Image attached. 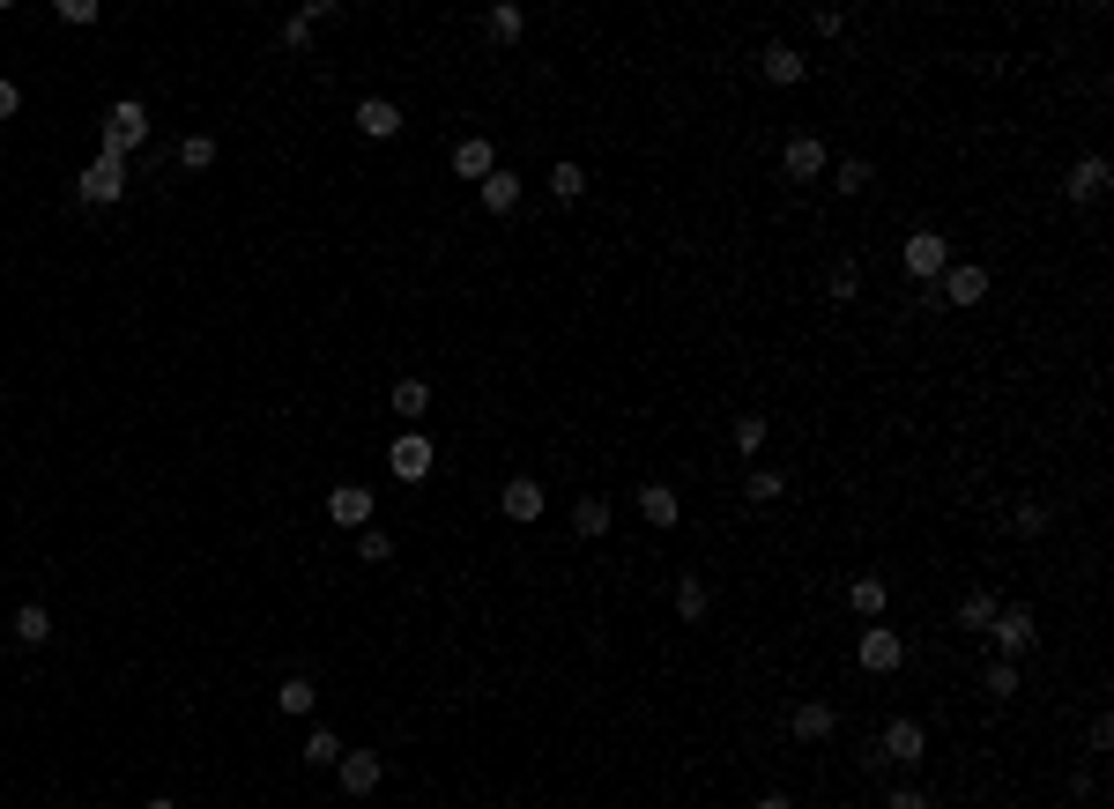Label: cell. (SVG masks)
<instances>
[{"instance_id":"obj_1","label":"cell","mask_w":1114,"mask_h":809,"mask_svg":"<svg viewBox=\"0 0 1114 809\" xmlns=\"http://www.w3.org/2000/svg\"><path fill=\"white\" fill-rule=\"evenodd\" d=\"M142 142H149V104L142 98L104 104V156H134Z\"/></svg>"},{"instance_id":"obj_2","label":"cell","mask_w":1114,"mask_h":809,"mask_svg":"<svg viewBox=\"0 0 1114 809\" xmlns=\"http://www.w3.org/2000/svg\"><path fill=\"white\" fill-rule=\"evenodd\" d=\"M989 638L1003 646V662H1018V654H1033L1040 624H1033V610H1025V602H1003V610H995V624H989Z\"/></svg>"},{"instance_id":"obj_3","label":"cell","mask_w":1114,"mask_h":809,"mask_svg":"<svg viewBox=\"0 0 1114 809\" xmlns=\"http://www.w3.org/2000/svg\"><path fill=\"white\" fill-rule=\"evenodd\" d=\"M120 194H126V156H90V164H82V201H90V208H112Z\"/></svg>"},{"instance_id":"obj_4","label":"cell","mask_w":1114,"mask_h":809,"mask_svg":"<svg viewBox=\"0 0 1114 809\" xmlns=\"http://www.w3.org/2000/svg\"><path fill=\"white\" fill-rule=\"evenodd\" d=\"M1107 186H1114V164H1107V156H1077V164H1070V178H1063L1070 208H1092V201H1107Z\"/></svg>"},{"instance_id":"obj_5","label":"cell","mask_w":1114,"mask_h":809,"mask_svg":"<svg viewBox=\"0 0 1114 809\" xmlns=\"http://www.w3.org/2000/svg\"><path fill=\"white\" fill-rule=\"evenodd\" d=\"M899 260H907V275H914V283H943V268H951V246H943V231H914Z\"/></svg>"},{"instance_id":"obj_6","label":"cell","mask_w":1114,"mask_h":809,"mask_svg":"<svg viewBox=\"0 0 1114 809\" xmlns=\"http://www.w3.org/2000/svg\"><path fill=\"white\" fill-rule=\"evenodd\" d=\"M431 461H439V446L423 439V431H401V439L387 446V468H395L401 483H423V475H431Z\"/></svg>"},{"instance_id":"obj_7","label":"cell","mask_w":1114,"mask_h":809,"mask_svg":"<svg viewBox=\"0 0 1114 809\" xmlns=\"http://www.w3.org/2000/svg\"><path fill=\"white\" fill-rule=\"evenodd\" d=\"M371 513H379V505H371L365 483H335V491H327V520H335V528H349V535H365Z\"/></svg>"},{"instance_id":"obj_8","label":"cell","mask_w":1114,"mask_h":809,"mask_svg":"<svg viewBox=\"0 0 1114 809\" xmlns=\"http://www.w3.org/2000/svg\"><path fill=\"white\" fill-rule=\"evenodd\" d=\"M877 758H885V765H921V758H929V736H921V720H891L885 736H877Z\"/></svg>"},{"instance_id":"obj_9","label":"cell","mask_w":1114,"mask_h":809,"mask_svg":"<svg viewBox=\"0 0 1114 809\" xmlns=\"http://www.w3.org/2000/svg\"><path fill=\"white\" fill-rule=\"evenodd\" d=\"M780 172H788V178H825V172H832V149L817 142V134H795V142L780 149Z\"/></svg>"},{"instance_id":"obj_10","label":"cell","mask_w":1114,"mask_h":809,"mask_svg":"<svg viewBox=\"0 0 1114 809\" xmlns=\"http://www.w3.org/2000/svg\"><path fill=\"white\" fill-rule=\"evenodd\" d=\"M855 662H862L869 676H891V668L907 662V638H899V632H885V624H877V632H862V646H855Z\"/></svg>"},{"instance_id":"obj_11","label":"cell","mask_w":1114,"mask_h":809,"mask_svg":"<svg viewBox=\"0 0 1114 809\" xmlns=\"http://www.w3.org/2000/svg\"><path fill=\"white\" fill-rule=\"evenodd\" d=\"M446 164H453V178H469V186H483V178L498 172V149L483 142V134H469V142H453V156H446Z\"/></svg>"},{"instance_id":"obj_12","label":"cell","mask_w":1114,"mask_h":809,"mask_svg":"<svg viewBox=\"0 0 1114 809\" xmlns=\"http://www.w3.org/2000/svg\"><path fill=\"white\" fill-rule=\"evenodd\" d=\"M357 134H365V142H395L401 134V104L395 98H357Z\"/></svg>"},{"instance_id":"obj_13","label":"cell","mask_w":1114,"mask_h":809,"mask_svg":"<svg viewBox=\"0 0 1114 809\" xmlns=\"http://www.w3.org/2000/svg\"><path fill=\"white\" fill-rule=\"evenodd\" d=\"M335 772H343L349 795H371V787L387 780V758H379V750H343V765H335Z\"/></svg>"},{"instance_id":"obj_14","label":"cell","mask_w":1114,"mask_h":809,"mask_svg":"<svg viewBox=\"0 0 1114 809\" xmlns=\"http://www.w3.org/2000/svg\"><path fill=\"white\" fill-rule=\"evenodd\" d=\"M498 513H505V520H520V528H528V520L543 513V483H535V475H513V483L498 491Z\"/></svg>"},{"instance_id":"obj_15","label":"cell","mask_w":1114,"mask_h":809,"mask_svg":"<svg viewBox=\"0 0 1114 809\" xmlns=\"http://www.w3.org/2000/svg\"><path fill=\"white\" fill-rule=\"evenodd\" d=\"M788 728H795V743H825L832 728H840V713L825 706V698H803V706L788 713Z\"/></svg>"},{"instance_id":"obj_16","label":"cell","mask_w":1114,"mask_h":809,"mask_svg":"<svg viewBox=\"0 0 1114 809\" xmlns=\"http://www.w3.org/2000/svg\"><path fill=\"white\" fill-rule=\"evenodd\" d=\"M758 68H766V82H773V90H795V82L810 74V60H803L795 45H766V52H758Z\"/></svg>"},{"instance_id":"obj_17","label":"cell","mask_w":1114,"mask_h":809,"mask_svg":"<svg viewBox=\"0 0 1114 809\" xmlns=\"http://www.w3.org/2000/svg\"><path fill=\"white\" fill-rule=\"evenodd\" d=\"M943 297H951V305H981V297H989V268H973V260L943 268Z\"/></svg>"},{"instance_id":"obj_18","label":"cell","mask_w":1114,"mask_h":809,"mask_svg":"<svg viewBox=\"0 0 1114 809\" xmlns=\"http://www.w3.org/2000/svg\"><path fill=\"white\" fill-rule=\"evenodd\" d=\"M676 616H684V624H706V616H714V587H706L698 572L676 580Z\"/></svg>"},{"instance_id":"obj_19","label":"cell","mask_w":1114,"mask_h":809,"mask_svg":"<svg viewBox=\"0 0 1114 809\" xmlns=\"http://www.w3.org/2000/svg\"><path fill=\"white\" fill-rule=\"evenodd\" d=\"M640 513L654 520V528H676V520H684V498L668 491V483H640Z\"/></svg>"},{"instance_id":"obj_20","label":"cell","mask_w":1114,"mask_h":809,"mask_svg":"<svg viewBox=\"0 0 1114 809\" xmlns=\"http://www.w3.org/2000/svg\"><path fill=\"white\" fill-rule=\"evenodd\" d=\"M8 638H16V646H45V638H52V610H45V602H23L16 624H8Z\"/></svg>"},{"instance_id":"obj_21","label":"cell","mask_w":1114,"mask_h":809,"mask_svg":"<svg viewBox=\"0 0 1114 809\" xmlns=\"http://www.w3.org/2000/svg\"><path fill=\"white\" fill-rule=\"evenodd\" d=\"M313 706H320V690H313V676H283V684H275V713H290V720H305Z\"/></svg>"},{"instance_id":"obj_22","label":"cell","mask_w":1114,"mask_h":809,"mask_svg":"<svg viewBox=\"0 0 1114 809\" xmlns=\"http://www.w3.org/2000/svg\"><path fill=\"white\" fill-rule=\"evenodd\" d=\"M387 401H395V417L409 423V431H417V423H423V409H431V387H423V379H401V387L387 393Z\"/></svg>"},{"instance_id":"obj_23","label":"cell","mask_w":1114,"mask_h":809,"mask_svg":"<svg viewBox=\"0 0 1114 809\" xmlns=\"http://www.w3.org/2000/svg\"><path fill=\"white\" fill-rule=\"evenodd\" d=\"M995 610H1003V602H995L989 587H973V594L959 602V632H989V624H995Z\"/></svg>"},{"instance_id":"obj_24","label":"cell","mask_w":1114,"mask_h":809,"mask_svg":"<svg viewBox=\"0 0 1114 809\" xmlns=\"http://www.w3.org/2000/svg\"><path fill=\"white\" fill-rule=\"evenodd\" d=\"M483 208H491V216H513V208H520V178L513 172H491V178H483Z\"/></svg>"},{"instance_id":"obj_25","label":"cell","mask_w":1114,"mask_h":809,"mask_svg":"<svg viewBox=\"0 0 1114 809\" xmlns=\"http://www.w3.org/2000/svg\"><path fill=\"white\" fill-rule=\"evenodd\" d=\"M847 602H855V616H885V602H891V587L877 580V572H862L855 587H847Z\"/></svg>"},{"instance_id":"obj_26","label":"cell","mask_w":1114,"mask_h":809,"mask_svg":"<svg viewBox=\"0 0 1114 809\" xmlns=\"http://www.w3.org/2000/svg\"><path fill=\"white\" fill-rule=\"evenodd\" d=\"M572 535H587V542H594V535H610V505H602L594 491L572 505Z\"/></svg>"},{"instance_id":"obj_27","label":"cell","mask_w":1114,"mask_h":809,"mask_svg":"<svg viewBox=\"0 0 1114 809\" xmlns=\"http://www.w3.org/2000/svg\"><path fill=\"white\" fill-rule=\"evenodd\" d=\"M550 194H558V201H580V194H587V164L558 156V164H550Z\"/></svg>"},{"instance_id":"obj_28","label":"cell","mask_w":1114,"mask_h":809,"mask_svg":"<svg viewBox=\"0 0 1114 809\" xmlns=\"http://www.w3.org/2000/svg\"><path fill=\"white\" fill-rule=\"evenodd\" d=\"M483 30H491V38H498V45H513V38H520V30H528V16H520V8H513V0H498V8H491V16H483Z\"/></svg>"},{"instance_id":"obj_29","label":"cell","mask_w":1114,"mask_h":809,"mask_svg":"<svg viewBox=\"0 0 1114 809\" xmlns=\"http://www.w3.org/2000/svg\"><path fill=\"white\" fill-rule=\"evenodd\" d=\"M297 758H305V765H343V736H335V728H313Z\"/></svg>"},{"instance_id":"obj_30","label":"cell","mask_w":1114,"mask_h":809,"mask_svg":"<svg viewBox=\"0 0 1114 809\" xmlns=\"http://www.w3.org/2000/svg\"><path fill=\"white\" fill-rule=\"evenodd\" d=\"M832 178H840V194H869L877 164H869V156H840V164H832Z\"/></svg>"},{"instance_id":"obj_31","label":"cell","mask_w":1114,"mask_h":809,"mask_svg":"<svg viewBox=\"0 0 1114 809\" xmlns=\"http://www.w3.org/2000/svg\"><path fill=\"white\" fill-rule=\"evenodd\" d=\"M780 491H788V475H780V468H750V483H743V498H750V505H773Z\"/></svg>"},{"instance_id":"obj_32","label":"cell","mask_w":1114,"mask_h":809,"mask_svg":"<svg viewBox=\"0 0 1114 809\" xmlns=\"http://www.w3.org/2000/svg\"><path fill=\"white\" fill-rule=\"evenodd\" d=\"M1011 528H1018L1025 542L1047 535V505H1040V498H1018V505H1011Z\"/></svg>"},{"instance_id":"obj_33","label":"cell","mask_w":1114,"mask_h":809,"mask_svg":"<svg viewBox=\"0 0 1114 809\" xmlns=\"http://www.w3.org/2000/svg\"><path fill=\"white\" fill-rule=\"evenodd\" d=\"M766 439H773L766 417H736V453H766Z\"/></svg>"},{"instance_id":"obj_34","label":"cell","mask_w":1114,"mask_h":809,"mask_svg":"<svg viewBox=\"0 0 1114 809\" xmlns=\"http://www.w3.org/2000/svg\"><path fill=\"white\" fill-rule=\"evenodd\" d=\"M178 164H186V172H208V164H216V142H208V134H186V142H178Z\"/></svg>"},{"instance_id":"obj_35","label":"cell","mask_w":1114,"mask_h":809,"mask_svg":"<svg viewBox=\"0 0 1114 809\" xmlns=\"http://www.w3.org/2000/svg\"><path fill=\"white\" fill-rule=\"evenodd\" d=\"M981 690H989V698H1011V690H1018V662H989Z\"/></svg>"},{"instance_id":"obj_36","label":"cell","mask_w":1114,"mask_h":809,"mask_svg":"<svg viewBox=\"0 0 1114 809\" xmlns=\"http://www.w3.org/2000/svg\"><path fill=\"white\" fill-rule=\"evenodd\" d=\"M357 557H365V564H387V557H395V542L379 535V528H365V535H357Z\"/></svg>"},{"instance_id":"obj_37","label":"cell","mask_w":1114,"mask_h":809,"mask_svg":"<svg viewBox=\"0 0 1114 809\" xmlns=\"http://www.w3.org/2000/svg\"><path fill=\"white\" fill-rule=\"evenodd\" d=\"M832 297H840V305H847V297H862V268H855V260L832 268Z\"/></svg>"},{"instance_id":"obj_38","label":"cell","mask_w":1114,"mask_h":809,"mask_svg":"<svg viewBox=\"0 0 1114 809\" xmlns=\"http://www.w3.org/2000/svg\"><path fill=\"white\" fill-rule=\"evenodd\" d=\"M60 23H98V0H60Z\"/></svg>"},{"instance_id":"obj_39","label":"cell","mask_w":1114,"mask_h":809,"mask_svg":"<svg viewBox=\"0 0 1114 809\" xmlns=\"http://www.w3.org/2000/svg\"><path fill=\"white\" fill-rule=\"evenodd\" d=\"M283 45L305 52V45H313V23H305V16H290V23H283Z\"/></svg>"},{"instance_id":"obj_40","label":"cell","mask_w":1114,"mask_h":809,"mask_svg":"<svg viewBox=\"0 0 1114 809\" xmlns=\"http://www.w3.org/2000/svg\"><path fill=\"white\" fill-rule=\"evenodd\" d=\"M885 809H929V795H921V787H891Z\"/></svg>"},{"instance_id":"obj_41","label":"cell","mask_w":1114,"mask_h":809,"mask_svg":"<svg viewBox=\"0 0 1114 809\" xmlns=\"http://www.w3.org/2000/svg\"><path fill=\"white\" fill-rule=\"evenodd\" d=\"M1085 743H1092V750H1114V720H1107V713H1100V720L1085 728Z\"/></svg>"},{"instance_id":"obj_42","label":"cell","mask_w":1114,"mask_h":809,"mask_svg":"<svg viewBox=\"0 0 1114 809\" xmlns=\"http://www.w3.org/2000/svg\"><path fill=\"white\" fill-rule=\"evenodd\" d=\"M16 112H23V90H16V82L0 74V120H16Z\"/></svg>"},{"instance_id":"obj_43","label":"cell","mask_w":1114,"mask_h":809,"mask_svg":"<svg viewBox=\"0 0 1114 809\" xmlns=\"http://www.w3.org/2000/svg\"><path fill=\"white\" fill-rule=\"evenodd\" d=\"M750 809H795V802H788V795H766V802H750Z\"/></svg>"},{"instance_id":"obj_44","label":"cell","mask_w":1114,"mask_h":809,"mask_svg":"<svg viewBox=\"0 0 1114 809\" xmlns=\"http://www.w3.org/2000/svg\"><path fill=\"white\" fill-rule=\"evenodd\" d=\"M142 809H178V802H172V795H149V802H142Z\"/></svg>"}]
</instances>
